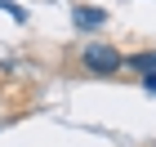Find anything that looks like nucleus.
Here are the masks:
<instances>
[{
  "label": "nucleus",
  "mask_w": 156,
  "mask_h": 147,
  "mask_svg": "<svg viewBox=\"0 0 156 147\" xmlns=\"http://www.w3.org/2000/svg\"><path fill=\"white\" fill-rule=\"evenodd\" d=\"M80 62H85V72H94V76H116V72H125V58H120L112 45H85V49H80Z\"/></svg>",
  "instance_id": "nucleus-1"
},
{
  "label": "nucleus",
  "mask_w": 156,
  "mask_h": 147,
  "mask_svg": "<svg viewBox=\"0 0 156 147\" xmlns=\"http://www.w3.org/2000/svg\"><path fill=\"white\" fill-rule=\"evenodd\" d=\"M72 23L80 27V31H94V27L107 23V9H98V5H76V9H72Z\"/></svg>",
  "instance_id": "nucleus-2"
},
{
  "label": "nucleus",
  "mask_w": 156,
  "mask_h": 147,
  "mask_svg": "<svg viewBox=\"0 0 156 147\" xmlns=\"http://www.w3.org/2000/svg\"><path fill=\"white\" fill-rule=\"evenodd\" d=\"M125 67L129 72H138L147 80V76H156V49H147V54H134V58H125Z\"/></svg>",
  "instance_id": "nucleus-3"
}]
</instances>
